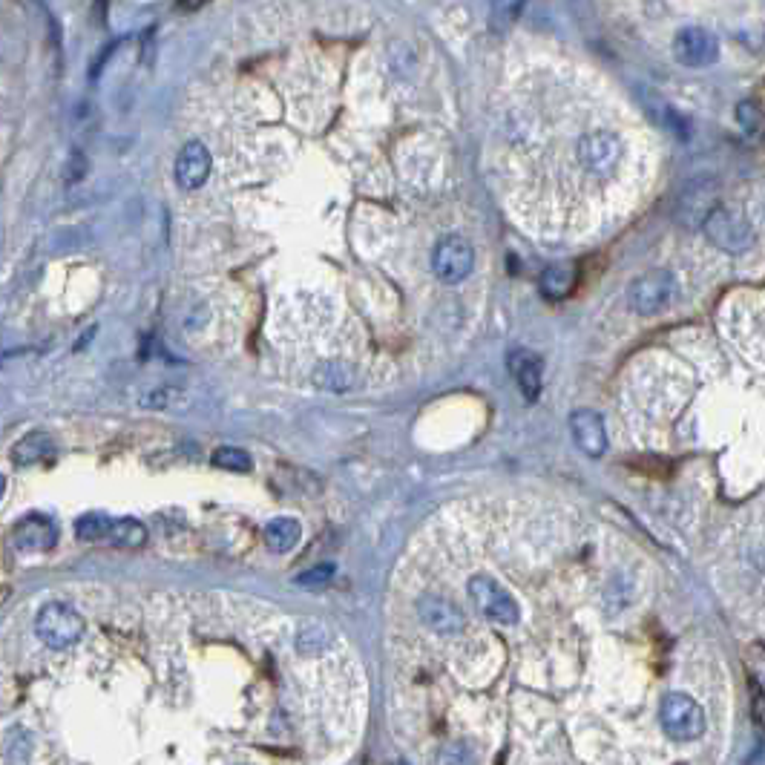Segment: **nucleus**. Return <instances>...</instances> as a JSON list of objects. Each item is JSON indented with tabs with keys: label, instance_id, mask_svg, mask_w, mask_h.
Returning <instances> with one entry per match:
<instances>
[{
	"label": "nucleus",
	"instance_id": "14",
	"mask_svg": "<svg viewBox=\"0 0 765 765\" xmlns=\"http://www.w3.org/2000/svg\"><path fill=\"white\" fill-rule=\"evenodd\" d=\"M104 541L124 547V550H139L147 544V527L136 518H118V521L110 518V530H107Z\"/></svg>",
	"mask_w": 765,
	"mask_h": 765
},
{
	"label": "nucleus",
	"instance_id": "16",
	"mask_svg": "<svg viewBox=\"0 0 765 765\" xmlns=\"http://www.w3.org/2000/svg\"><path fill=\"white\" fill-rule=\"evenodd\" d=\"M527 0H492V9H489V24L495 32H507L524 12Z\"/></svg>",
	"mask_w": 765,
	"mask_h": 765
},
{
	"label": "nucleus",
	"instance_id": "3",
	"mask_svg": "<svg viewBox=\"0 0 765 765\" xmlns=\"http://www.w3.org/2000/svg\"><path fill=\"white\" fill-rule=\"evenodd\" d=\"M84 619L70 604H44L35 616V633L38 639L52 650H64L75 645L84 636Z\"/></svg>",
	"mask_w": 765,
	"mask_h": 765
},
{
	"label": "nucleus",
	"instance_id": "9",
	"mask_svg": "<svg viewBox=\"0 0 765 765\" xmlns=\"http://www.w3.org/2000/svg\"><path fill=\"white\" fill-rule=\"evenodd\" d=\"M570 432H573V441L584 455L602 458L607 452V429H604V420L599 412H593V409L573 412L570 415Z\"/></svg>",
	"mask_w": 765,
	"mask_h": 765
},
{
	"label": "nucleus",
	"instance_id": "25",
	"mask_svg": "<svg viewBox=\"0 0 765 765\" xmlns=\"http://www.w3.org/2000/svg\"><path fill=\"white\" fill-rule=\"evenodd\" d=\"M0 363H3V357H0Z\"/></svg>",
	"mask_w": 765,
	"mask_h": 765
},
{
	"label": "nucleus",
	"instance_id": "22",
	"mask_svg": "<svg viewBox=\"0 0 765 765\" xmlns=\"http://www.w3.org/2000/svg\"><path fill=\"white\" fill-rule=\"evenodd\" d=\"M6 599H9V587H6V584H0V604L6 602Z\"/></svg>",
	"mask_w": 765,
	"mask_h": 765
},
{
	"label": "nucleus",
	"instance_id": "8",
	"mask_svg": "<svg viewBox=\"0 0 765 765\" xmlns=\"http://www.w3.org/2000/svg\"><path fill=\"white\" fill-rule=\"evenodd\" d=\"M176 185L182 190H199L210 176V153L202 141H187L176 156Z\"/></svg>",
	"mask_w": 765,
	"mask_h": 765
},
{
	"label": "nucleus",
	"instance_id": "4",
	"mask_svg": "<svg viewBox=\"0 0 765 765\" xmlns=\"http://www.w3.org/2000/svg\"><path fill=\"white\" fill-rule=\"evenodd\" d=\"M702 231L705 236L722 248L728 254H742L751 242H754V231L748 225V219L731 208H711L702 219Z\"/></svg>",
	"mask_w": 765,
	"mask_h": 765
},
{
	"label": "nucleus",
	"instance_id": "24",
	"mask_svg": "<svg viewBox=\"0 0 765 765\" xmlns=\"http://www.w3.org/2000/svg\"><path fill=\"white\" fill-rule=\"evenodd\" d=\"M187 6H196V3H202V0H185Z\"/></svg>",
	"mask_w": 765,
	"mask_h": 765
},
{
	"label": "nucleus",
	"instance_id": "2",
	"mask_svg": "<svg viewBox=\"0 0 765 765\" xmlns=\"http://www.w3.org/2000/svg\"><path fill=\"white\" fill-rule=\"evenodd\" d=\"M659 722H662V731L668 734V740L679 742V745L696 742L705 734L702 705L694 696L682 694V691H673L659 702Z\"/></svg>",
	"mask_w": 765,
	"mask_h": 765
},
{
	"label": "nucleus",
	"instance_id": "19",
	"mask_svg": "<svg viewBox=\"0 0 765 765\" xmlns=\"http://www.w3.org/2000/svg\"><path fill=\"white\" fill-rule=\"evenodd\" d=\"M6 760L9 763H26L29 760V734L24 728H12L6 737Z\"/></svg>",
	"mask_w": 765,
	"mask_h": 765
},
{
	"label": "nucleus",
	"instance_id": "23",
	"mask_svg": "<svg viewBox=\"0 0 765 765\" xmlns=\"http://www.w3.org/2000/svg\"><path fill=\"white\" fill-rule=\"evenodd\" d=\"M3 492H6V478L0 475V498H3Z\"/></svg>",
	"mask_w": 765,
	"mask_h": 765
},
{
	"label": "nucleus",
	"instance_id": "15",
	"mask_svg": "<svg viewBox=\"0 0 765 765\" xmlns=\"http://www.w3.org/2000/svg\"><path fill=\"white\" fill-rule=\"evenodd\" d=\"M570 288H573V271H570V268L553 265V268L544 271V277H541V294H544L547 300H561V297H567Z\"/></svg>",
	"mask_w": 765,
	"mask_h": 765
},
{
	"label": "nucleus",
	"instance_id": "7",
	"mask_svg": "<svg viewBox=\"0 0 765 765\" xmlns=\"http://www.w3.org/2000/svg\"><path fill=\"white\" fill-rule=\"evenodd\" d=\"M673 58L682 67H694V70L708 67L719 58L717 38L705 26H685L673 38Z\"/></svg>",
	"mask_w": 765,
	"mask_h": 765
},
{
	"label": "nucleus",
	"instance_id": "12",
	"mask_svg": "<svg viewBox=\"0 0 765 765\" xmlns=\"http://www.w3.org/2000/svg\"><path fill=\"white\" fill-rule=\"evenodd\" d=\"M52 438L47 432H29L21 441L12 446V464L15 466H32L41 464L47 455H52Z\"/></svg>",
	"mask_w": 765,
	"mask_h": 765
},
{
	"label": "nucleus",
	"instance_id": "13",
	"mask_svg": "<svg viewBox=\"0 0 765 765\" xmlns=\"http://www.w3.org/2000/svg\"><path fill=\"white\" fill-rule=\"evenodd\" d=\"M265 544H268V550H274V553H291L297 544H300L302 538V527L300 521H294V518H274V521H268V527H265Z\"/></svg>",
	"mask_w": 765,
	"mask_h": 765
},
{
	"label": "nucleus",
	"instance_id": "21",
	"mask_svg": "<svg viewBox=\"0 0 765 765\" xmlns=\"http://www.w3.org/2000/svg\"><path fill=\"white\" fill-rule=\"evenodd\" d=\"M737 118H740V124L748 133L760 130V107L754 101H742L740 107H737Z\"/></svg>",
	"mask_w": 765,
	"mask_h": 765
},
{
	"label": "nucleus",
	"instance_id": "10",
	"mask_svg": "<svg viewBox=\"0 0 765 765\" xmlns=\"http://www.w3.org/2000/svg\"><path fill=\"white\" fill-rule=\"evenodd\" d=\"M55 538H58V530L47 515H29L15 527L12 544L21 553H47L55 547Z\"/></svg>",
	"mask_w": 765,
	"mask_h": 765
},
{
	"label": "nucleus",
	"instance_id": "11",
	"mask_svg": "<svg viewBox=\"0 0 765 765\" xmlns=\"http://www.w3.org/2000/svg\"><path fill=\"white\" fill-rule=\"evenodd\" d=\"M510 371L512 377H515V383H518V389H521V395L527 403H535L538 397H541V360L535 357L533 351H527V348H518V351H512L510 354Z\"/></svg>",
	"mask_w": 765,
	"mask_h": 765
},
{
	"label": "nucleus",
	"instance_id": "20",
	"mask_svg": "<svg viewBox=\"0 0 765 765\" xmlns=\"http://www.w3.org/2000/svg\"><path fill=\"white\" fill-rule=\"evenodd\" d=\"M331 576H334V564L325 561L320 567L302 573L300 579H297V584H300V587H323V584H331Z\"/></svg>",
	"mask_w": 765,
	"mask_h": 765
},
{
	"label": "nucleus",
	"instance_id": "18",
	"mask_svg": "<svg viewBox=\"0 0 765 765\" xmlns=\"http://www.w3.org/2000/svg\"><path fill=\"white\" fill-rule=\"evenodd\" d=\"M107 530H110V518L107 515H98V512H90V515H81L75 521V535L81 541H104L107 538Z\"/></svg>",
	"mask_w": 765,
	"mask_h": 765
},
{
	"label": "nucleus",
	"instance_id": "5",
	"mask_svg": "<svg viewBox=\"0 0 765 765\" xmlns=\"http://www.w3.org/2000/svg\"><path fill=\"white\" fill-rule=\"evenodd\" d=\"M676 297V277L665 268H656L630 285V308L642 317L665 311Z\"/></svg>",
	"mask_w": 765,
	"mask_h": 765
},
{
	"label": "nucleus",
	"instance_id": "6",
	"mask_svg": "<svg viewBox=\"0 0 765 765\" xmlns=\"http://www.w3.org/2000/svg\"><path fill=\"white\" fill-rule=\"evenodd\" d=\"M432 268L441 282L446 285H458L464 282L472 268H475V251L472 245L466 242L464 236H446L438 242L435 254H432Z\"/></svg>",
	"mask_w": 765,
	"mask_h": 765
},
{
	"label": "nucleus",
	"instance_id": "1",
	"mask_svg": "<svg viewBox=\"0 0 765 765\" xmlns=\"http://www.w3.org/2000/svg\"><path fill=\"white\" fill-rule=\"evenodd\" d=\"M466 596L478 616L498 627H515L521 622V602L515 599L510 587L495 579L487 570H475L466 579Z\"/></svg>",
	"mask_w": 765,
	"mask_h": 765
},
{
	"label": "nucleus",
	"instance_id": "17",
	"mask_svg": "<svg viewBox=\"0 0 765 765\" xmlns=\"http://www.w3.org/2000/svg\"><path fill=\"white\" fill-rule=\"evenodd\" d=\"M210 464L219 466V469H231V472H248L254 461L245 449H236V446H219L213 455H210Z\"/></svg>",
	"mask_w": 765,
	"mask_h": 765
}]
</instances>
